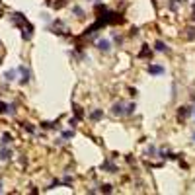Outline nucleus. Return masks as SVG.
Returning a JSON list of instances; mask_svg holds the SVG:
<instances>
[{"mask_svg": "<svg viewBox=\"0 0 195 195\" xmlns=\"http://www.w3.org/2000/svg\"><path fill=\"white\" fill-rule=\"evenodd\" d=\"M137 109L135 103H123V102H115L111 107V115L115 117H123V115H133Z\"/></svg>", "mask_w": 195, "mask_h": 195, "instance_id": "1", "label": "nucleus"}, {"mask_svg": "<svg viewBox=\"0 0 195 195\" xmlns=\"http://www.w3.org/2000/svg\"><path fill=\"white\" fill-rule=\"evenodd\" d=\"M18 72L22 74V78H20V84H28L29 80H31V74H29V68L28 66H18Z\"/></svg>", "mask_w": 195, "mask_h": 195, "instance_id": "2", "label": "nucleus"}, {"mask_svg": "<svg viewBox=\"0 0 195 195\" xmlns=\"http://www.w3.org/2000/svg\"><path fill=\"white\" fill-rule=\"evenodd\" d=\"M96 47H98L99 51H103V53L111 51V43H109V39H98L96 41Z\"/></svg>", "mask_w": 195, "mask_h": 195, "instance_id": "3", "label": "nucleus"}, {"mask_svg": "<svg viewBox=\"0 0 195 195\" xmlns=\"http://www.w3.org/2000/svg\"><path fill=\"white\" fill-rule=\"evenodd\" d=\"M178 115H180V119H186V117H189V115H193V107H189V105H183V107H180Z\"/></svg>", "mask_w": 195, "mask_h": 195, "instance_id": "4", "label": "nucleus"}, {"mask_svg": "<svg viewBox=\"0 0 195 195\" xmlns=\"http://www.w3.org/2000/svg\"><path fill=\"white\" fill-rule=\"evenodd\" d=\"M102 170H107L109 174H113V172H117V166H115L111 160H105L103 164H102Z\"/></svg>", "mask_w": 195, "mask_h": 195, "instance_id": "5", "label": "nucleus"}, {"mask_svg": "<svg viewBox=\"0 0 195 195\" xmlns=\"http://www.w3.org/2000/svg\"><path fill=\"white\" fill-rule=\"evenodd\" d=\"M10 158H12V150L8 146H2L0 148V160H10Z\"/></svg>", "mask_w": 195, "mask_h": 195, "instance_id": "6", "label": "nucleus"}, {"mask_svg": "<svg viewBox=\"0 0 195 195\" xmlns=\"http://www.w3.org/2000/svg\"><path fill=\"white\" fill-rule=\"evenodd\" d=\"M148 72H150V74H162V72H164V66H162V65H150Z\"/></svg>", "mask_w": 195, "mask_h": 195, "instance_id": "7", "label": "nucleus"}, {"mask_svg": "<svg viewBox=\"0 0 195 195\" xmlns=\"http://www.w3.org/2000/svg\"><path fill=\"white\" fill-rule=\"evenodd\" d=\"M139 57H141V59H144V57H152V51H150V47H148V45H143V49H141Z\"/></svg>", "mask_w": 195, "mask_h": 195, "instance_id": "8", "label": "nucleus"}, {"mask_svg": "<svg viewBox=\"0 0 195 195\" xmlns=\"http://www.w3.org/2000/svg\"><path fill=\"white\" fill-rule=\"evenodd\" d=\"M16 74H18V70H14V68H12V70H6V72H4V78H6L8 82H14V80H16Z\"/></svg>", "mask_w": 195, "mask_h": 195, "instance_id": "9", "label": "nucleus"}, {"mask_svg": "<svg viewBox=\"0 0 195 195\" xmlns=\"http://www.w3.org/2000/svg\"><path fill=\"white\" fill-rule=\"evenodd\" d=\"M102 117H103V111H102V109H94V111L90 113V119H92V121H99Z\"/></svg>", "mask_w": 195, "mask_h": 195, "instance_id": "10", "label": "nucleus"}, {"mask_svg": "<svg viewBox=\"0 0 195 195\" xmlns=\"http://www.w3.org/2000/svg\"><path fill=\"white\" fill-rule=\"evenodd\" d=\"M186 0H168V6H170V10H178V6L180 4H183Z\"/></svg>", "mask_w": 195, "mask_h": 195, "instance_id": "11", "label": "nucleus"}, {"mask_svg": "<svg viewBox=\"0 0 195 195\" xmlns=\"http://www.w3.org/2000/svg\"><path fill=\"white\" fill-rule=\"evenodd\" d=\"M0 143H2V146H8L10 143H12V135H10V133H4V135H2V141H0Z\"/></svg>", "mask_w": 195, "mask_h": 195, "instance_id": "12", "label": "nucleus"}, {"mask_svg": "<svg viewBox=\"0 0 195 195\" xmlns=\"http://www.w3.org/2000/svg\"><path fill=\"white\" fill-rule=\"evenodd\" d=\"M72 14H74L76 18H84V10L80 6H72Z\"/></svg>", "mask_w": 195, "mask_h": 195, "instance_id": "13", "label": "nucleus"}, {"mask_svg": "<svg viewBox=\"0 0 195 195\" xmlns=\"http://www.w3.org/2000/svg\"><path fill=\"white\" fill-rule=\"evenodd\" d=\"M154 47H156V51H158V53H164V51H168V47H166L164 43H162V41H156V45H154Z\"/></svg>", "mask_w": 195, "mask_h": 195, "instance_id": "14", "label": "nucleus"}, {"mask_svg": "<svg viewBox=\"0 0 195 195\" xmlns=\"http://www.w3.org/2000/svg\"><path fill=\"white\" fill-rule=\"evenodd\" d=\"M99 191H102V193H111V191H113V187L109 186V183H105V186L99 187Z\"/></svg>", "mask_w": 195, "mask_h": 195, "instance_id": "15", "label": "nucleus"}, {"mask_svg": "<svg viewBox=\"0 0 195 195\" xmlns=\"http://www.w3.org/2000/svg\"><path fill=\"white\" fill-rule=\"evenodd\" d=\"M74 107V113H76V119H82L84 113H82V107H78V105H72Z\"/></svg>", "mask_w": 195, "mask_h": 195, "instance_id": "16", "label": "nucleus"}, {"mask_svg": "<svg viewBox=\"0 0 195 195\" xmlns=\"http://www.w3.org/2000/svg\"><path fill=\"white\" fill-rule=\"evenodd\" d=\"M186 37H187V39H195V28H187Z\"/></svg>", "mask_w": 195, "mask_h": 195, "instance_id": "17", "label": "nucleus"}, {"mask_svg": "<svg viewBox=\"0 0 195 195\" xmlns=\"http://www.w3.org/2000/svg\"><path fill=\"white\" fill-rule=\"evenodd\" d=\"M72 137H74V131H65L62 133V139H72Z\"/></svg>", "mask_w": 195, "mask_h": 195, "instance_id": "18", "label": "nucleus"}, {"mask_svg": "<svg viewBox=\"0 0 195 195\" xmlns=\"http://www.w3.org/2000/svg\"><path fill=\"white\" fill-rule=\"evenodd\" d=\"M72 182H74V178H70V176H65V180H62V183H65V186H70Z\"/></svg>", "mask_w": 195, "mask_h": 195, "instance_id": "19", "label": "nucleus"}, {"mask_svg": "<svg viewBox=\"0 0 195 195\" xmlns=\"http://www.w3.org/2000/svg\"><path fill=\"white\" fill-rule=\"evenodd\" d=\"M113 41H115L117 45H121V43H123V37H119L117 33H113Z\"/></svg>", "mask_w": 195, "mask_h": 195, "instance_id": "20", "label": "nucleus"}, {"mask_svg": "<svg viewBox=\"0 0 195 195\" xmlns=\"http://www.w3.org/2000/svg\"><path fill=\"white\" fill-rule=\"evenodd\" d=\"M24 129H25V131H29V133H35V127H31L29 123H24Z\"/></svg>", "mask_w": 195, "mask_h": 195, "instance_id": "21", "label": "nucleus"}, {"mask_svg": "<svg viewBox=\"0 0 195 195\" xmlns=\"http://www.w3.org/2000/svg\"><path fill=\"white\" fill-rule=\"evenodd\" d=\"M148 154H150V156H154V154H156V146H152V144L148 146Z\"/></svg>", "mask_w": 195, "mask_h": 195, "instance_id": "22", "label": "nucleus"}, {"mask_svg": "<svg viewBox=\"0 0 195 195\" xmlns=\"http://www.w3.org/2000/svg\"><path fill=\"white\" fill-rule=\"evenodd\" d=\"M193 119H195V107H193Z\"/></svg>", "mask_w": 195, "mask_h": 195, "instance_id": "23", "label": "nucleus"}, {"mask_svg": "<svg viewBox=\"0 0 195 195\" xmlns=\"http://www.w3.org/2000/svg\"><path fill=\"white\" fill-rule=\"evenodd\" d=\"M0 191H2V183H0Z\"/></svg>", "mask_w": 195, "mask_h": 195, "instance_id": "24", "label": "nucleus"}, {"mask_svg": "<svg viewBox=\"0 0 195 195\" xmlns=\"http://www.w3.org/2000/svg\"><path fill=\"white\" fill-rule=\"evenodd\" d=\"M193 141H195V133H193Z\"/></svg>", "mask_w": 195, "mask_h": 195, "instance_id": "25", "label": "nucleus"}, {"mask_svg": "<svg viewBox=\"0 0 195 195\" xmlns=\"http://www.w3.org/2000/svg\"><path fill=\"white\" fill-rule=\"evenodd\" d=\"M193 14H195V8H193Z\"/></svg>", "mask_w": 195, "mask_h": 195, "instance_id": "26", "label": "nucleus"}, {"mask_svg": "<svg viewBox=\"0 0 195 195\" xmlns=\"http://www.w3.org/2000/svg\"><path fill=\"white\" fill-rule=\"evenodd\" d=\"M0 18H2V14H0Z\"/></svg>", "mask_w": 195, "mask_h": 195, "instance_id": "27", "label": "nucleus"}]
</instances>
